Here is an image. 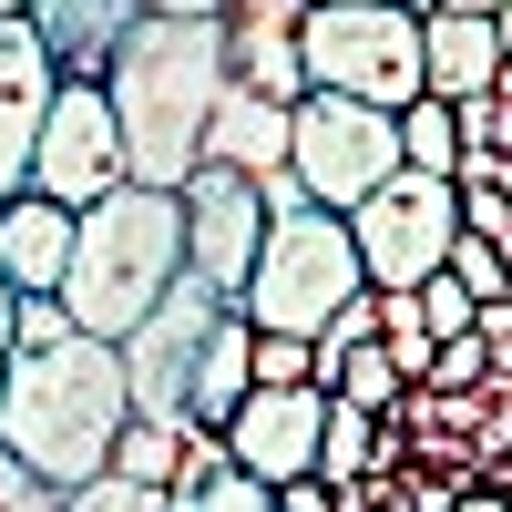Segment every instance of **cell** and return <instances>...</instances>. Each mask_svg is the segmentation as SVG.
<instances>
[{
    "instance_id": "6da1fadb",
    "label": "cell",
    "mask_w": 512,
    "mask_h": 512,
    "mask_svg": "<svg viewBox=\"0 0 512 512\" xmlns=\"http://www.w3.org/2000/svg\"><path fill=\"white\" fill-rule=\"evenodd\" d=\"M226 93V41L216 21H164L134 11V31L113 41L103 62V103H113V134H123V175L175 195L195 164H205V113Z\"/></svg>"
},
{
    "instance_id": "7a4b0ae2",
    "label": "cell",
    "mask_w": 512,
    "mask_h": 512,
    "mask_svg": "<svg viewBox=\"0 0 512 512\" xmlns=\"http://www.w3.org/2000/svg\"><path fill=\"white\" fill-rule=\"evenodd\" d=\"M123 349L93 328L52 338V349H11L0 369V451L41 482H93L113 461V431H123Z\"/></svg>"
},
{
    "instance_id": "3957f363",
    "label": "cell",
    "mask_w": 512,
    "mask_h": 512,
    "mask_svg": "<svg viewBox=\"0 0 512 512\" xmlns=\"http://www.w3.org/2000/svg\"><path fill=\"white\" fill-rule=\"evenodd\" d=\"M175 277H185V205L164 185H113L72 216V267H62L72 328L123 338Z\"/></svg>"
},
{
    "instance_id": "277c9868",
    "label": "cell",
    "mask_w": 512,
    "mask_h": 512,
    "mask_svg": "<svg viewBox=\"0 0 512 512\" xmlns=\"http://www.w3.org/2000/svg\"><path fill=\"white\" fill-rule=\"evenodd\" d=\"M297 62H308V93H349V103L400 113V103H420V11L308 0L297 11Z\"/></svg>"
},
{
    "instance_id": "5b68a950",
    "label": "cell",
    "mask_w": 512,
    "mask_h": 512,
    "mask_svg": "<svg viewBox=\"0 0 512 512\" xmlns=\"http://www.w3.org/2000/svg\"><path fill=\"white\" fill-rule=\"evenodd\" d=\"M359 246H349V216H328V205H287V216H267V236H256V267L236 287V308L256 328H297L308 338L338 297H359Z\"/></svg>"
},
{
    "instance_id": "8992f818",
    "label": "cell",
    "mask_w": 512,
    "mask_h": 512,
    "mask_svg": "<svg viewBox=\"0 0 512 512\" xmlns=\"http://www.w3.org/2000/svg\"><path fill=\"white\" fill-rule=\"evenodd\" d=\"M287 175L308 185V205L349 216L379 175H400V113L349 103V93H297L287 103Z\"/></svg>"
},
{
    "instance_id": "52a82bcc",
    "label": "cell",
    "mask_w": 512,
    "mask_h": 512,
    "mask_svg": "<svg viewBox=\"0 0 512 512\" xmlns=\"http://www.w3.org/2000/svg\"><path fill=\"white\" fill-rule=\"evenodd\" d=\"M461 236V185L451 175H379L359 205H349V246H359V277L369 287H420L441 277V256Z\"/></svg>"
},
{
    "instance_id": "ba28073f",
    "label": "cell",
    "mask_w": 512,
    "mask_h": 512,
    "mask_svg": "<svg viewBox=\"0 0 512 512\" xmlns=\"http://www.w3.org/2000/svg\"><path fill=\"white\" fill-rule=\"evenodd\" d=\"M216 308H226L216 287L175 277V287H164L134 328L113 338V349H123V400H134V410L185 420V400H195V359H205V328H216Z\"/></svg>"
},
{
    "instance_id": "9c48e42d",
    "label": "cell",
    "mask_w": 512,
    "mask_h": 512,
    "mask_svg": "<svg viewBox=\"0 0 512 512\" xmlns=\"http://www.w3.org/2000/svg\"><path fill=\"white\" fill-rule=\"evenodd\" d=\"M31 185L52 205H72V216L93 195L134 185V175H123V134H113L103 82H52V113H41V134H31Z\"/></svg>"
},
{
    "instance_id": "30bf717a",
    "label": "cell",
    "mask_w": 512,
    "mask_h": 512,
    "mask_svg": "<svg viewBox=\"0 0 512 512\" xmlns=\"http://www.w3.org/2000/svg\"><path fill=\"white\" fill-rule=\"evenodd\" d=\"M175 205H185V277L216 287V297H236L246 267H256V236H267V205H256V185L226 175V164H195V175L175 185Z\"/></svg>"
},
{
    "instance_id": "8fae6325",
    "label": "cell",
    "mask_w": 512,
    "mask_h": 512,
    "mask_svg": "<svg viewBox=\"0 0 512 512\" xmlns=\"http://www.w3.org/2000/svg\"><path fill=\"white\" fill-rule=\"evenodd\" d=\"M318 420H328V390H246L226 410V461L256 482H297L318 472Z\"/></svg>"
},
{
    "instance_id": "7c38bea8",
    "label": "cell",
    "mask_w": 512,
    "mask_h": 512,
    "mask_svg": "<svg viewBox=\"0 0 512 512\" xmlns=\"http://www.w3.org/2000/svg\"><path fill=\"white\" fill-rule=\"evenodd\" d=\"M52 113V52L31 41V21H0V195L31 185V134Z\"/></svg>"
},
{
    "instance_id": "4fadbf2b",
    "label": "cell",
    "mask_w": 512,
    "mask_h": 512,
    "mask_svg": "<svg viewBox=\"0 0 512 512\" xmlns=\"http://www.w3.org/2000/svg\"><path fill=\"white\" fill-rule=\"evenodd\" d=\"M72 267V205H52L41 185L0 195V287L11 297H62Z\"/></svg>"
},
{
    "instance_id": "5bb4252c",
    "label": "cell",
    "mask_w": 512,
    "mask_h": 512,
    "mask_svg": "<svg viewBox=\"0 0 512 512\" xmlns=\"http://www.w3.org/2000/svg\"><path fill=\"white\" fill-rule=\"evenodd\" d=\"M21 21H31L41 52H52V82H103L113 41L134 31L123 0H21Z\"/></svg>"
},
{
    "instance_id": "9a60e30c",
    "label": "cell",
    "mask_w": 512,
    "mask_h": 512,
    "mask_svg": "<svg viewBox=\"0 0 512 512\" xmlns=\"http://www.w3.org/2000/svg\"><path fill=\"white\" fill-rule=\"evenodd\" d=\"M502 82V41L482 11H420V93L441 103H472Z\"/></svg>"
},
{
    "instance_id": "2e32d148",
    "label": "cell",
    "mask_w": 512,
    "mask_h": 512,
    "mask_svg": "<svg viewBox=\"0 0 512 512\" xmlns=\"http://www.w3.org/2000/svg\"><path fill=\"white\" fill-rule=\"evenodd\" d=\"M205 164H226V175H287V103L267 93H216V113H205Z\"/></svg>"
},
{
    "instance_id": "e0dca14e",
    "label": "cell",
    "mask_w": 512,
    "mask_h": 512,
    "mask_svg": "<svg viewBox=\"0 0 512 512\" xmlns=\"http://www.w3.org/2000/svg\"><path fill=\"white\" fill-rule=\"evenodd\" d=\"M246 308H236V297H226V308H216V328H205V359H195V400H185V420H216V431H226V410L246 400Z\"/></svg>"
},
{
    "instance_id": "ac0fdd59",
    "label": "cell",
    "mask_w": 512,
    "mask_h": 512,
    "mask_svg": "<svg viewBox=\"0 0 512 512\" xmlns=\"http://www.w3.org/2000/svg\"><path fill=\"white\" fill-rule=\"evenodd\" d=\"M175 441H185V420L123 410V431H113V461H103V472H123V482H154V492H175Z\"/></svg>"
},
{
    "instance_id": "d6986e66",
    "label": "cell",
    "mask_w": 512,
    "mask_h": 512,
    "mask_svg": "<svg viewBox=\"0 0 512 512\" xmlns=\"http://www.w3.org/2000/svg\"><path fill=\"white\" fill-rule=\"evenodd\" d=\"M400 164H410V175H451V164H461V113L441 93L400 103Z\"/></svg>"
},
{
    "instance_id": "ffe728a7",
    "label": "cell",
    "mask_w": 512,
    "mask_h": 512,
    "mask_svg": "<svg viewBox=\"0 0 512 512\" xmlns=\"http://www.w3.org/2000/svg\"><path fill=\"white\" fill-rule=\"evenodd\" d=\"M256 328V318H246ZM246 390H318V349L297 328H256L246 338Z\"/></svg>"
},
{
    "instance_id": "44dd1931",
    "label": "cell",
    "mask_w": 512,
    "mask_h": 512,
    "mask_svg": "<svg viewBox=\"0 0 512 512\" xmlns=\"http://www.w3.org/2000/svg\"><path fill=\"white\" fill-rule=\"evenodd\" d=\"M441 277L472 297V308H492V297H512V256L492 246V236H451V256H441Z\"/></svg>"
},
{
    "instance_id": "7402d4cb",
    "label": "cell",
    "mask_w": 512,
    "mask_h": 512,
    "mask_svg": "<svg viewBox=\"0 0 512 512\" xmlns=\"http://www.w3.org/2000/svg\"><path fill=\"white\" fill-rule=\"evenodd\" d=\"M72 512H175V492L123 482V472H93V482H72Z\"/></svg>"
},
{
    "instance_id": "603a6c76",
    "label": "cell",
    "mask_w": 512,
    "mask_h": 512,
    "mask_svg": "<svg viewBox=\"0 0 512 512\" xmlns=\"http://www.w3.org/2000/svg\"><path fill=\"white\" fill-rule=\"evenodd\" d=\"M185 512H277V482H256V472H236V461H226V472L205 482Z\"/></svg>"
},
{
    "instance_id": "cb8c5ba5",
    "label": "cell",
    "mask_w": 512,
    "mask_h": 512,
    "mask_svg": "<svg viewBox=\"0 0 512 512\" xmlns=\"http://www.w3.org/2000/svg\"><path fill=\"white\" fill-rule=\"evenodd\" d=\"M410 308H420V328H431V338H461V328H472V297H461L451 277H420Z\"/></svg>"
},
{
    "instance_id": "d4e9b609",
    "label": "cell",
    "mask_w": 512,
    "mask_h": 512,
    "mask_svg": "<svg viewBox=\"0 0 512 512\" xmlns=\"http://www.w3.org/2000/svg\"><path fill=\"white\" fill-rule=\"evenodd\" d=\"M52 338H72L62 297H11V349H52Z\"/></svg>"
},
{
    "instance_id": "484cf974",
    "label": "cell",
    "mask_w": 512,
    "mask_h": 512,
    "mask_svg": "<svg viewBox=\"0 0 512 512\" xmlns=\"http://www.w3.org/2000/svg\"><path fill=\"white\" fill-rule=\"evenodd\" d=\"M0 512H72V492L41 482V472H21V461L0 451Z\"/></svg>"
},
{
    "instance_id": "4316f807",
    "label": "cell",
    "mask_w": 512,
    "mask_h": 512,
    "mask_svg": "<svg viewBox=\"0 0 512 512\" xmlns=\"http://www.w3.org/2000/svg\"><path fill=\"white\" fill-rule=\"evenodd\" d=\"M451 185H461V175H451ZM461 236L512 246V195H502V185H461Z\"/></svg>"
},
{
    "instance_id": "83f0119b",
    "label": "cell",
    "mask_w": 512,
    "mask_h": 512,
    "mask_svg": "<svg viewBox=\"0 0 512 512\" xmlns=\"http://www.w3.org/2000/svg\"><path fill=\"white\" fill-rule=\"evenodd\" d=\"M431 390H482V328H461L431 349Z\"/></svg>"
},
{
    "instance_id": "f1b7e54d",
    "label": "cell",
    "mask_w": 512,
    "mask_h": 512,
    "mask_svg": "<svg viewBox=\"0 0 512 512\" xmlns=\"http://www.w3.org/2000/svg\"><path fill=\"white\" fill-rule=\"evenodd\" d=\"M277 512H338V492L318 472H297V482H277Z\"/></svg>"
},
{
    "instance_id": "f546056e",
    "label": "cell",
    "mask_w": 512,
    "mask_h": 512,
    "mask_svg": "<svg viewBox=\"0 0 512 512\" xmlns=\"http://www.w3.org/2000/svg\"><path fill=\"white\" fill-rule=\"evenodd\" d=\"M123 11H164V21H216L226 0H123Z\"/></svg>"
},
{
    "instance_id": "4dcf8cb0",
    "label": "cell",
    "mask_w": 512,
    "mask_h": 512,
    "mask_svg": "<svg viewBox=\"0 0 512 512\" xmlns=\"http://www.w3.org/2000/svg\"><path fill=\"white\" fill-rule=\"evenodd\" d=\"M441 512H512V502H502V492H492V482H461V492H451V502H441Z\"/></svg>"
},
{
    "instance_id": "1f68e13d",
    "label": "cell",
    "mask_w": 512,
    "mask_h": 512,
    "mask_svg": "<svg viewBox=\"0 0 512 512\" xmlns=\"http://www.w3.org/2000/svg\"><path fill=\"white\" fill-rule=\"evenodd\" d=\"M492 41H502V62H512V0H502V11H492Z\"/></svg>"
},
{
    "instance_id": "d6a6232c",
    "label": "cell",
    "mask_w": 512,
    "mask_h": 512,
    "mask_svg": "<svg viewBox=\"0 0 512 512\" xmlns=\"http://www.w3.org/2000/svg\"><path fill=\"white\" fill-rule=\"evenodd\" d=\"M0 369H11V287H0Z\"/></svg>"
},
{
    "instance_id": "836d02e7",
    "label": "cell",
    "mask_w": 512,
    "mask_h": 512,
    "mask_svg": "<svg viewBox=\"0 0 512 512\" xmlns=\"http://www.w3.org/2000/svg\"><path fill=\"white\" fill-rule=\"evenodd\" d=\"M431 11H482V21H492V11H502V0H431Z\"/></svg>"
},
{
    "instance_id": "e575fe53",
    "label": "cell",
    "mask_w": 512,
    "mask_h": 512,
    "mask_svg": "<svg viewBox=\"0 0 512 512\" xmlns=\"http://www.w3.org/2000/svg\"><path fill=\"white\" fill-rule=\"evenodd\" d=\"M390 11H431V0H390Z\"/></svg>"
},
{
    "instance_id": "d590c367",
    "label": "cell",
    "mask_w": 512,
    "mask_h": 512,
    "mask_svg": "<svg viewBox=\"0 0 512 512\" xmlns=\"http://www.w3.org/2000/svg\"><path fill=\"white\" fill-rule=\"evenodd\" d=\"M11 11H21V0H0V21H11Z\"/></svg>"
},
{
    "instance_id": "8d00e7d4",
    "label": "cell",
    "mask_w": 512,
    "mask_h": 512,
    "mask_svg": "<svg viewBox=\"0 0 512 512\" xmlns=\"http://www.w3.org/2000/svg\"><path fill=\"white\" fill-rule=\"evenodd\" d=\"M175 512H185V502H175Z\"/></svg>"
}]
</instances>
